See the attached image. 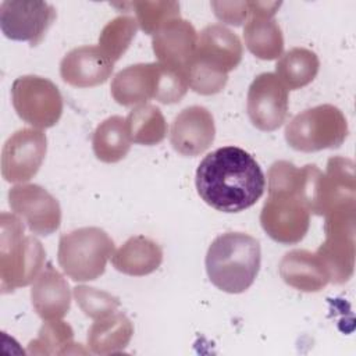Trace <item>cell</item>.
<instances>
[{
    "instance_id": "1",
    "label": "cell",
    "mask_w": 356,
    "mask_h": 356,
    "mask_svg": "<svg viewBox=\"0 0 356 356\" xmlns=\"http://www.w3.org/2000/svg\"><path fill=\"white\" fill-rule=\"evenodd\" d=\"M195 184L202 200L213 209L239 213L263 196L266 177L250 153L238 146H224L203 157Z\"/></svg>"
},
{
    "instance_id": "2",
    "label": "cell",
    "mask_w": 356,
    "mask_h": 356,
    "mask_svg": "<svg viewBox=\"0 0 356 356\" xmlns=\"http://www.w3.org/2000/svg\"><path fill=\"white\" fill-rule=\"evenodd\" d=\"M309 182L310 164L299 168L278 160L268 168V197L260 211V224L273 241L293 245L306 236L310 225Z\"/></svg>"
},
{
    "instance_id": "3",
    "label": "cell",
    "mask_w": 356,
    "mask_h": 356,
    "mask_svg": "<svg viewBox=\"0 0 356 356\" xmlns=\"http://www.w3.org/2000/svg\"><path fill=\"white\" fill-rule=\"evenodd\" d=\"M242 54L241 39L234 31L221 24L204 26L186 67L189 88L204 96L221 92L228 82V72L239 65Z\"/></svg>"
},
{
    "instance_id": "4",
    "label": "cell",
    "mask_w": 356,
    "mask_h": 356,
    "mask_svg": "<svg viewBox=\"0 0 356 356\" xmlns=\"http://www.w3.org/2000/svg\"><path fill=\"white\" fill-rule=\"evenodd\" d=\"M204 264L216 288L227 293L245 292L260 270V242L245 232L221 234L209 246Z\"/></svg>"
},
{
    "instance_id": "5",
    "label": "cell",
    "mask_w": 356,
    "mask_h": 356,
    "mask_svg": "<svg viewBox=\"0 0 356 356\" xmlns=\"http://www.w3.org/2000/svg\"><path fill=\"white\" fill-rule=\"evenodd\" d=\"M46 250L33 235H25V225L17 214L0 216V281L7 293L33 282L44 266Z\"/></svg>"
},
{
    "instance_id": "6",
    "label": "cell",
    "mask_w": 356,
    "mask_h": 356,
    "mask_svg": "<svg viewBox=\"0 0 356 356\" xmlns=\"http://www.w3.org/2000/svg\"><path fill=\"white\" fill-rule=\"evenodd\" d=\"M114 252V241L104 229L82 227L60 236L57 260L65 275L85 282L103 275Z\"/></svg>"
},
{
    "instance_id": "7",
    "label": "cell",
    "mask_w": 356,
    "mask_h": 356,
    "mask_svg": "<svg viewBox=\"0 0 356 356\" xmlns=\"http://www.w3.org/2000/svg\"><path fill=\"white\" fill-rule=\"evenodd\" d=\"M343 113L332 104H318L296 114L285 127L286 143L298 152L337 149L348 138Z\"/></svg>"
},
{
    "instance_id": "8",
    "label": "cell",
    "mask_w": 356,
    "mask_h": 356,
    "mask_svg": "<svg viewBox=\"0 0 356 356\" xmlns=\"http://www.w3.org/2000/svg\"><path fill=\"white\" fill-rule=\"evenodd\" d=\"M324 217L325 239L316 253L328 271L330 282L345 284L355 267L356 203L339 204Z\"/></svg>"
},
{
    "instance_id": "9",
    "label": "cell",
    "mask_w": 356,
    "mask_h": 356,
    "mask_svg": "<svg viewBox=\"0 0 356 356\" xmlns=\"http://www.w3.org/2000/svg\"><path fill=\"white\" fill-rule=\"evenodd\" d=\"M11 102L18 117L38 129L56 125L64 106L58 88L39 75L17 78L11 86Z\"/></svg>"
},
{
    "instance_id": "10",
    "label": "cell",
    "mask_w": 356,
    "mask_h": 356,
    "mask_svg": "<svg viewBox=\"0 0 356 356\" xmlns=\"http://www.w3.org/2000/svg\"><path fill=\"white\" fill-rule=\"evenodd\" d=\"M57 18L56 8L46 1L6 0L0 4V28L11 40L38 46Z\"/></svg>"
},
{
    "instance_id": "11",
    "label": "cell",
    "mask_w": 356,
    "mask_h": 356,
    "mask_svg": "<svg viewBox=\"0 0 356 356\" xmlns=\"http://www.w3.org/2000/svg\"><path fill=\"white\" fill-rule=\"evenodd\" d=\"M47 152V138L42 129L21 128L4 143L1 175L7 182L24 184L33 178Z\"/></svg>"
},
{
    "instance_id": "12",
    "label": "cell",
    "mask_w": 356,
    "mask_h": 356,
    "mask_svg": "<svg viewBox=\"0 0 356 356\" xmlns=\"http://www.w3.org/2000/svg\"><path fill=\"white\" fill-rule=\"evenodd\" d=\"M8 204L29 231L47 236L61 224L58 200L38 184H19L8 191Z\"/></svg>"
},
{
    "instance_id": "13",
    "label": "cell",
    "mask_w": 356,
    "mask_h": 356,
    "mask_svg": "<svg viewBox=\"0 0 356 356\" xmlns=\"http://www.w3.org/2000/svg\"><path fill=\"white\" fill-rule=\"evenodd\" d=\"M289 107L288 89L273 72L259 74L250 83L246 111L250 122L260 131L278 129L286 120Z\"/></svg>"
},
{
    "instance_id": "14",
    "label": "cell",
    "mask_w": 356,
    "mask_h": 356,
    "mask_svg": "<svg viewBox=\"0 0 356 356\" xmlns=\"http://www.w3.org/2000/svg\"><path fill=\"white\" fill-rule=\"evenodd\" d=\"M216 138L213 114L203 106H189L178 113L170 129V142L177 153L195 157L206 152Z\"/></svg>"
},
{
    "instance_id": "15",
    "label": "cell",
    "mask_w": 356,
    "mask_h": 356,
    "mask_svg": "<svg viewBox=\"0 0 356 356\" xmlns=\"http://www.w3.org/2000/svg\"><path fill=\"white\" fill-rule=\"evenodd\" d=\"M114 63L99 46H79L70 50L60 63L64 82L75 88H93L104 83L113 74Z\"/></svg>"
},
{
    "instance_id": "16",
    "label": "cell",
    "mask_w": 356,
    "mask_h": 356,
    "mask_svg": "<svg viewBox=\"0 0 356 356\" xmlns=\"http://www.w3.org/2000/svg\"><path fill=\"white\" fill-rule=\"evenodd\" d=\"M197 39L195 26L179 17L167 22L153 35L152 47L159 63L186 71L196 51Z\"/></svg>"
},
{
    "instance_id": "17",
    "label": "cell",
    "mask_w": 356,
    "mask_h": 356,
    "mask_svg": "<svg viewBox=\"0 0 356 356\" xmlns=\"http://www.w3.org/2000/svg\"><path fill=\"white\" fill-rule=\"evenodd\" d=\"M159 88V63H140L129 65L111 81L113 99L124 106L132 107L156 99Z\"/></svg>"
},
{
    "instance_id": "18",
    "label": "cell",
    "mask_w": 356,
    "mask_h": 356,
    "mask_svg": "<svg viewBox=\"0 0 356 356\" xmlns=\"http://www.w3.org/2000/svg\"><path fill=\"white\" fill-rule=\"evenodd\" d=\"M31 300L36 314L47 320L63 318L71 307V288L64 275L49 263L32 284Z\"/></svg>"
},
{
    "instance_id": "19",
    "label": "cell",
    "mask_w": 356,
    "mask_h": 356,
    "mask_svg": "<svg viewBox=\"0 0 356 356\" xmlns=\"http://www.w3.org/2000/svg\"><path fill=\"white\" fill-rule=\"evenodd\" d=\"M282 281L302 292H318L330 282V275L318 254L305 249L286 252L278 266Z\"/></svg>"
},
{
    "instance_id": "20",
    "label": "cell",
    "mask_w": 356,
    "mask_h": 356,
    "mask_svg": "<svg viewBox=\"0 0 356 356\" xmlns=\"http://www.w3.org/2000/svg\"><path fill=\"white\" fill-rule=\"evenodd\" d=\"M161 261V246L145 235L131 236L111 256L114 268L132 277H143L154 273Z\"/></svg>"
},
{
    "instance_id": "21",
    "label": "cell",
    "mask_w": 356,
    "mask_h": 356,
    "mask_svg": "<svg viewBox=\"0 0 356 356\" xmlns=\"http://www.w3.org/2000/svg\"><path fill=\"white\" fill-rule=\"evenodd\" d=\"M343 203H356L355 164L350 159L335 156L327 163L321 181V216Z\"/></svg>"
},
{
    "instance_id": "22",
    "label": "cell",
    "mask_w": 356,
    "mask_h": 356,
    "mask_svg": "<svg viewBox=\"0 0 356 356\" xmlns=\"http://www.w3.org/2000/svg\"><path fill=\"white\" fill-rule=\"evenodd\" d=\"M134 335V325L124 314H113L95 320L88 331V348L96 355H110L122 352Z\"/></svg>"
},
{
    "instance_id": "23",
    "label": "cell",
    "mask_w": 356,
    "mask_h": 356,
    "mask_svg": "<svg viewBox=\"0 0 356 356\" xmlns=\"http://www.w3.org/2000/svg\"><path fill=\"white\" fill-rule=\"evenodd\" d=\"M248 50L260 60H275L284 50V35L273 17L250 15L243 28Z\"/></svg>"
},
{
    "instance_id": "24",
    "label": "cell",
    "mask_w": 356,
    "mask_h": 356,
    "mask_svg": "<svg viewBox=\"0 0 356 356\" xmlns=\"http://www.w3.org/2000/svg\"><path fill=\"white\" fill-rule=\"evenodd\" d=\"M131 138L127 129L125 118L121 115H111L102 121L92 138V147L95 156L103 163H118L128 154L131 149Z\"/></svg>"
},
{
    "instance_id": "25",
    "label": "cell",
    "mask_w": 356,
    "mask_h": 356,
    "mask_svg": "<svg viewBox=\"0 0 356 356\" xmlns=\"http://www.w3.org/2000/svg\"><path fill=\"white\" fill-rule=\"evenodd\" d=\"M320 60L317 54L305 47H293L284 53L275 64V75L289 89H300L317 76Z\"/></svg>"
},
{
    "instance_id": "26",
    "label": "cell",
    "mask_w": 356,
    "mask_h": 356,
    "mask_svg": "<svg viewBox=\"0 0 356 356\" xmlns=\"http://www.w3.org/2000/svg\"><path fill=\"white\" fill-rule=\"evenodd\" d=\"M129 138L134 143L153 146L164 140L167 122L161 110L154 104H139L125 118Z\"/></svg>"
},
{
    "instance_id": "27",
    "label": "cell",
    "mask_w": 356,
    "mask_h": 356,
    "mask_svg": "<svg viewBox=\"0 0 356 356\" xmlns=\"http://www.w3.org/2000/svg\"><path fill=\"white\" fill-rule=\"evenodd\" d=\"M29 355H72L88 353L74 342V331L70 324L58 320H47L40 327L38 337L28 343Z\"/></svg>"
},
{
    "instance_id": "28",
    "label": "cell",
    "mask_w": 356,
    "mask_h": 356,
    "mask_svg": "<svg viewBox=\"0 0 356 356\" xmlns=\"http://www.w3.org/2000/svg\"><path fill=\"white\" fill-rule=\"evenodd\" d=\"M136 18L118 15L104 25L99 36V47L113 61H118L127 51L138 31Z\"/></svg>"
},
{
    "instance_id": "29",
    "label": "cell",
    "mask_w": 356,
    "mask_h": 356,
    "mask_svg": "<svg viewBox=\"0 0 356 356\" xmlns=\"http://www.w3.org/2000/svg\"><path fill=\"white\" fill-rule=\"evenodd\" d=\"M128 6L134 8L139 28L152 36L167 22L181 17L177 1H134Z\"/></svg>"
},
{
    "instance_id": "30",
    "label": "cell",
    "mask_w": 356,
    "mask_h": 356,
    "mask_svg": "<svg viewBox=\"0 0 356 356\" xmlns=\"http://www.w3.org/2000/svg\"><path fill=\"white\" fill-rule=\"evenodd\" d=\"M74 298L83 314L93 320L107 317L120 307V299L117 296L88 285L75 286Z\"/></svg>"
},
{
    "instance_id": "31",
    "label": "cell",
    "mask_w": 356,
    "mask_h": 356,
    "mask_svg": "<svg viewBox=\"0 0 356 356\" xmlns=\"http://www.w3.org/2000/svg\"><path fill=\"white\" fill-rule=\"evenodd\" d=\"M210 6L216 17L228 25L239 26L250 15L249 1H211Z\"/></svg>"
}]
</instances>
